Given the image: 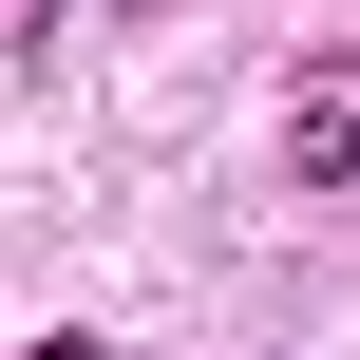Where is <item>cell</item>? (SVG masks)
<instances>
[{"label": "cell", "instance_id": "cell-1", "mask_svg": "<svg viewBox=\"0 0 360 360\" xmlns=\"http://www.w3.org/2000/svg\"><path fill=\"white\" fill-rule=\"evenodd\" d=\"M285 171H304V190H342V171H360V95H342V76L285 114Z\"/></svg>", "mask_w": 360, "mask_h": 360}, {"label": "cell", "instance_id": "cell-2", "mask_svg": "<svg viewBox=\"0 0 360 360\" xmlns=\"http://www.w3.org/2000/svg\"><path fill=\"white\" fill-rule=\"evenodd\" d=\"M19 360H95V342H76V323H57V342H19Z\"/></svg>", "mask_w": 360, "mask_h": 360}]
</instances>
